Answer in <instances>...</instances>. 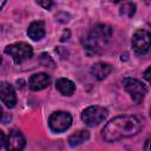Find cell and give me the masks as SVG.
I'll list each match as a JSON object with an SVG mask.
<instances>
[{
	"label": "cell",
	"mask_w": 151,
	"mask_h": 151,
	"mask_svg": "<svg viewBox=\"0 0 151 151\" xmlns=\"http://www.w3.org/2000/svg\"><path fill=\"white\" fill-rule=\"evenodd\" d=\"M123 86L124 88L130 93L132 100L136 104H140L146 94V87L143 83L134 78H124L123 79Z\"/></svg>",
	"instance_id": "5b68a950"
},
{
	"label": "cell",
	"mask_w": 151,
	"mask_h": 151,
	"mask_svg": "<svg viewBox=\"0 0 151 151\" xmlns=\"http://www.w3.org/2000/svg\"><path fill=\"white\" fill-rule=\"evenodd\" d=\"M37 4L40 5V6H42L45 9H50L53 6V2L52 1H38Z\"/></svg>",
	"instance_id": "e0dca14e"
},
{
	"label": "cell",
	"mask_w": 151,
	"mask_h": 151,
	"mask_svg": "<svg viewBox=\"0 0 151 151\" xmlns=\"http://www.w3.org/2000/svg\"><path fill=\"white\" fill-rule=\"evenodd\" d=\"M51 83V78L47 73L40 72V73H35L33 76H31L29 80H28V86L32 91H40L46 88Z\"/></svg>",
	"instance_id": "30bf717a"
},
{
	"label": "cell",
	"mask_w": 151,
	"mask_h": 151,
	"mask_svg": "<svg viewBox=\"0 0 151 151\" xmlns=\"http://www.w3.org/2000/svg\"><path fill=\"white\" fill-rule=\"evenodd\" d=\"M5 5H6V1H5V0H1V1H0V9H1Z\"/></svg>",
	"instance_id": "7402d4cb"
},
{
	"label": "cell",
	"mask_w": 151,
	"mask_h": 151,
	"mask_svg": "<svg viewBox=\"0 0 151 151\" xmlns=\"http://www.w3.org/2000/svg\"><path fill=\"white\" fill-rule=\"evenodd\" d=\"M1 116H2V109H1V106H0V119H1Z\"/></svg>",
	"instance_id": "603a6c76"
},
{
	"label": "cell",
	"mask_w": 151,
	"mask_h": 151,
	"mask_svg": "<svg viewBox=\"0 0 151 151\" xmlns=\"http://www.w3.org/2000/svg\"><path fill=\"white\" fill-rule=\"evenodd\" d=\"M0 100L9 109L14 107L17 104V94L14 87L7 81L0 83Z\"/></svg>",
	"instance_id": "9c48e42d"
},
{
	"label": "cell",
	"mask_w": 151,
	"mask_h": 151,
	"mask_svg": "<svg viewBox=\"0 0 151 151\" xmlns=\"http://www.w3.org/2000/svg\"><path fill=\"white\" fill-rule=\"evenodd\" d=\"M27 34L34 41L42 39L45 35V24L42 21H33L27 28Z\"/></svg>",
	"instance_id": "7c38bea8"
},
{
	"label": "cell",
	"mask_w": 151,
	"mask_h": 151,
	"mask_svg": "<svg viewBox=\"0 0 151 151\" xmlns=\"http://www.w3.org/2000/svg\"><path fill=\"white\" fill-rule=\"evenodd\" d=\"M119 13H120V15H123V17L131 18V17H133V14L136 13V5H134L133 2H124V4L120 5Z\"/></svg>",
	"instance_id": "9a60e30c"
},
{
	"label": "cell",
	"mask_w": 151,
	"mask_h": 151,
	"mask_svg": "<svg viewBox=\"0 0 151 151\" xmlns=\"http://www.w3.org/2000/svg\"><path fill=\"white\" fill-rule=\"evenodd\" d=\"M5 145L7 151H22L26 145V140L22 133L19 130L14 129L7 136V139L5 140Z\"/></svg>",
	"instance_id": "ba28073f"
},
{
	"label": "cell",
	"mask_w": 151,
	"mask_h": 151,
	"mask_svg": "<svg viewBox=\"0 0 151 151\" xmlns=\"http://www.w3.org/2000/svg\"><path fill=\"white\" fill-rule=\"evenodd\" d=\"M68 38H70V31H68V29H65V31H64V34H63L61 38H60V40H61V41H66V40H68Z\"/></svg>",
	"instance_id": "ac0fdd59"
},
{
	"label": "cell",
	"mask_w": 151,
	"mask_h": 151,
	"mask_svg": "<svg viewBox=\"0 0 151 151\" xmlns=\"http://www.w3.org/2000/svg\"><path fill=\"white\" fill-rule=\"evenodd\" d=\"M39 61L42 66L45 67H54V60L47 54V53H41L40 54V58H39Z\"/></svg>",
	"instance_id": "2e32d148"
},
{
	"label": "cell",
	"mask_w": 151,
	"mask_h": 151,
	"mask_svg": "<svg viewBox=\"0 0 151 151\" xmlns=\"http://www.w3.org/2000/svg\"><path fill=\"white\" fill-rule=\"evenodd\" d=\"M5 133L2 132V131H0V149H1V146L5 144Z\"/></svg>",
	"instance_id": "d6986e66"
},
{
	"label": "cell",
	"mask_w": 151,
	"mask_h": 151,
	"mask_svg": "<svg viewBox=\"0 0 151 151\" xmlns=\"http://www.w3.org/2000/svg\"><path fill=\"white\" fill-rule=\"evenodd\" d=\"M149 144H150V139H146L145 140V151H150V149H149Z\"/></svg>",
	"instance_id": "44dd1931"
},
{
	"label": "cell",
	"mask_w": 151,
	"mask_h": 151,
	"mask_svg": "<svg viewBox=\"0 0 151 151\" xmlns=\"http://www.w3.org/2000/svg\"><path fill=\"white\" fill-rule=\"evenodd\" d=\"M5 53L9 54L14 63L17 64H21L25 60L29 59L33 55V48L31 45H28L27 42L20 41V42H14L8 46L5 47Z\"/></svg>",
	"instance_id": "3957f363"
},
{
	"label": "cell",
	"mask_w": 151,
	"mask_h": 151,
	"mask_svg": "<svg viewBox=\"0 0 151 151\" xmlns=\"http://www.w3.org/2000/svg\"><path fill=\"white\" fill-rule=\"evenodd\" d=\"M132 47L137 54H145L150 50V33L145 29H138L132 35Z\"/></svg>",
	"instance_id": "52a82bcc"
},
{
	"label": "cell",
	"mask_w": 151,
	"mask_h": 151,
	"mask_svg": "<svg viewBox=\"0 0 151 151\" xmlns=\"http://www.w3.org/2000/svg\"><path fill=\"white\" fill-rule=\"evenodd\" d=\"M109 114V111L103 107V106H98V105H93V106H88L86 107L83 113H81V119L83 122L88 125V126H97L99 125L103 120L106 119Z\"/></svg>",
	"instance_id": "277c9868"
},
{
	"label": "cell",
	"mask_w": 151,
	"mask_h": 151,
	"mask_svg": "<svg viewBox=\"0 0 151 151\" xmlns=\"http://www.w3.org/2000/svg\"><path fill=\"white\" fill-rule=\"evenodd\" d=\"M111 71H112V66L107 63H104V61H98L91 67L92 76L94 78H97L98 80L105 79L111 73Z\"/></svg>",
	"instance_id": "8fae6325"
},
{
	"label": "cell",
	"mask_w": 151,
	"mask_h": 151,
	"mask_svg": "<svg viewBox=\"0 0 151 151\" xmlns=\"http://www.w3.org/2000/svg\"><path fill=\"white\" fill-rule=\"evenodd\" d=\"M1 61H2V59H1V57H0V65H1Z\"/></svg>",
	"instance_id": "cb8c5ba5"
},
{
	"label": "cell",
	"mask_w": 151,
	"mask_h": 151,
	"mask_svg": "<svg viewBox=\"0 0 151 151\" xmlns=\"http://www.w3.org/2000/svg\"><path fill=\"white\" fill-rule=\"evenodd\" d=\"M72 124V117L68 112L65 111H55L50 116L48 125L54 132H64Z\"/></svg>",
	"instance_id": "8992f818"
},
{
	"label": "cell",
	"mask_w": 151,
	"mask_h": 151,
	"mask_svg": "<svg viewBox=\"0 0 151 151\" xmlns=\"http://www.w3.org/2000/svg\"><path fill=\"white\" fill-rule=\"evenodd\" d=\"M142 130L140 120L132 114L118 116L111 119L103 129L101 136L109 143L118 142L124 138L136 136Z\"/></svg>",
	"instance_id": "6da1fadb"
},
{
	"label": "cell",
	"mask_w": 151,
	"mask_h": 151,
	"mask_svg": "<svg viewBox=\"0 0 151 151\" xmlns=\"http://www.w3.org/2000/svg\"><path fill=\"white\" fill-rule=\"evenodd\" d=\"M55 87L64 96H72L74 93V91H76L74 83L72 80L67 79V78H59L55 81Z\"/></svg>",
	"instance_id": "4fadbf2b"
},
{
	"label": "cell",
	"mask_w": 151,
	"mask_h": 151,
	"mask_svg": "<svg viewBox=\"0 0 151 151\" xmlns=\"http://www.w3.org/2000/svg\"><path fill=\"white\" fill-rule=\"evenodd\" d=\"M149 73H150V67H147L146 71L144 72V78H145V80H146L147 83L150 81V76H149Z\"/></svg>",
	"instance_id": "ffe728a7"
},
{
	"label": "cell",
	"mask_w": 151,
	"mask_h": 151,
	"mask_svg": "<svg viewBox=\"0 0 151 151\" xmlns=\"http://www.w3.org/2000/svg\"><path fill=\"white\" fill-rule=\"evenodd\" d=\"M112 38V28L106 24H97L83 39L85 50L91 54H100L109 46Z\"/></svg>",
	"instance_id": "7a4b0ae2"
},
{
	"label": "cell",
	"mask_w": 151,
	"mask_h": 151,
	"mask_svg": "<svg viewBox=\"0 0 151 151\" xmlns=\"http://www.w3.org/2000/svg\"><path fill=\"white\" fill-rule=\"evenodd\" d=\"M90 138V132L87 130H79L74 133H72L70 137H68V145L74 147V146H78L80 144H83L84 142H86L87 139Z\"/></svg>",
	"instance_id": "5bb4252c"
}]
</instances>
